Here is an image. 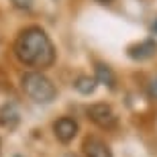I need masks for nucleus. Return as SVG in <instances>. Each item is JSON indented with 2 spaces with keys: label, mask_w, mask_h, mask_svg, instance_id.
<instances>
[{
  "label": "nucleus",
  "mask_w": 157,
  "mask_h": 157,
  "mask_svg": "<svg viewBox=\"0 0 157 157\" xmlns=\"http://www.w3.org/2000/svg\"><path fill=\"white\" fill-rule=\"evenodd\" d=\"M14 55L23 65L41 71L55 63V45L41 27H27L14 41Z\"/></svg>",
  "instance_id": "f257e3e1"
},
{
  "label": "nucleus",
  "mask_w": 157,
  "mask_h": 157,
  "mask_svg": "<svg viewBox=\"0 0 157 157\" xmlns=\"http://www.w3.org/2000/svg\"><path fill=\"white\" fill-rule=\"evenodd\" d=\"M21 88L37 104H49V102H53L55 94H57L53 82L45 74H41V71H27V74H23L21 76Z\"/></svg>",
  "instance_id": "f03ea898"
},
{
  "label": "nucleus",
  "mask_w": 157,
  "mask_h": 157,
  "mask_svg": "<svg viewBox=\"0 0 157 157\" xmlns=\"http://www.w3.org/2000/svg\"><path fill=\"white\" fill-rule=\"evenodd\" d=\"M86 114H88V118H90L96 127L104 128V131H112V128H117V124H118L117 112L112 110L110 104H104V102L90 104L86 108Z\"/></svg>",
  "instance_id": "7ed1b4c3"
},
{
  "label": "nucleus",
  "mask_w": 157,
  "mask_h": 157,
  "mask_svg": "<svg viewBox=\"0 0 157 157\" xmlns=\"http://www.w3.org/2000/svg\"><path fill=\"white\" fill-rule=\"evenodd\" d=\"M78 131H80V127H78L76 118H71V117H61L53 122V135H55V139L59 143H70V141H74Z\"/></svg>",
  "instance_id": "20e7f679"
},
{
  "label": "nucleus",
  "mask_w": 157,
  "mask_h": 157,
  "mask_svg": "<svg viewBox=\"0 0 157 157\" xmlns=\"http://www.w3.org/2000/svg\"><path fill=\"white\" fill-rule=\"evenodd\" d=\"M18 122H21V112H18L17 104L6 102L0 106V127L6 131H14L18 127Z\"/></svg>",
  "instance_id": "39448f33"
},
{
  "label": "nucleus",
  "mask_w": 157,
  "mask_h": 157,
  "mask_svg": "<svg viewBox=\"0 0 157 157\" xmlns=\"http://www.w3.org/2000/svg\"><path fill=\"white\" fill-rule=\"evenodd\" d=\"M157 53V43L153 39H147V41H141L137 45L128 47V55L137 61H145V59H151L153 55Z\"/></svg>",
  "instance_id": "423d86ee"
},
{
  "label": "nucleus",
  "mask_w": 157,
  "mask_h": 157,
  "mask_svg": "<svg viewBox=\"0 0 157 157\" xmlns=\"http://www.w3.org/2000/svg\"><path fill=\"white\" fill-rule=\"evenodd\" d=\"M84 153H86V157H112L110 147L106 145L102 139H98V137L86 139V143H84Z\"/></svg>",
  "instance_id": "0eeeda50"
},
{
  "label": "nucleus",
  "mask_w": 157,
  "mask_h": 157,
  "mask_svg": "<svg viewBox=\"0 0 157 157\" xmlns=\"http://www.w3.org/2000/svg\"><path fill=\"white\" fill-rule=\"evenodd\" d=\"M94 80H96V84L108 86L110 90L117 86V76H114V71H112L108 65H104V63L96 65V76H94Z\"/></svg>",
  "instance_id": "6e6552de"
},
{
  "label": "nucleus",
  "mask_w": 157,
  "mask_h": 157,
  "mask_svg": "<svg viewBox=\"0 0 157 157\" xmlns=\"http://www.w3.org/2000/svg\"><path fill=\"white\" fill-rule=\"evenodd\" d=\"M74 88H76L80 94L88 96V94H92L94 90H96V80L90 78V76H80L76 82H74Z\"/></svg>",
  "instance_id": "1a4fd4ad"
},
{
  "label": "nucleus",
  "mask_w": 157,
  "mask_h": 157,
  "mask_svg": "<svg viewBox=\"0 0 157 157\" xmlns=\"http://www.w3.org/2000/svg\"><path fill=\"white\" fill-rule=\"evenodd\" d=\"M10 2L18 10H31V6H33V0H10Z\"/></svg>",
  "instance_id": "9d476101"
},
{
  "label": "nucleus",
  "mask_w": 157,
  "mask_h": 157,
  "mask_svg": "<svg viewBox=\"0 0 157 157\" xmlns=\"http://www.w3.org/2000/svg\"><path fill=\"white\" fill-rule=\"evenodd\" d=\"M149 94H151L153 98H155V100H157V76H155V78H153V80H151V82H149Z\"/></svg>",
  "instance_id": "9b49d317"
},
{
  "label": "nucleus",
  "mask_w": 157,
  "mask_h": 157,
  "mask_svg": "<svg viewBox=\"0 0 157 157\" xmlns=\"http://www.w3.org/2000/svg\"><path fill=\"white\" fill-rule=\"evenodd\" d=\"M151 33H153V35H157V18H155V23L151 25Z\"/></svg>",
  "instance_id": "f8f14e48"
},
{
  "label": "nucleus",
  "mask_w": 157,
  "mask_h": 157,
  "mask_svg": "<svg viewBox=\"0 0 157 157\" xmlns=\"http://www.w3.org/2000/svg\"><path fill=\"white\" fill-rule=\"evenodd\" d=\"M96 2H100V4H112L114 0H96Z\"/></svg>",
  "instance_id": "ddd939ff"
},
{
  "label": "nucleus",
  "mask_w": 157,
  "mask_h": 157,
  "mask_svg": "<svg viewBox=\"0 0 157 157\" xmlns=\"http://www.w3.org/2000/svg\"><path fill=\"white\" fill-rule=\"evenodd\" d=\"M0 153H2V139H0Z\"/></svg>",
  "instance_id": "4468645a"
}]
</instances>
